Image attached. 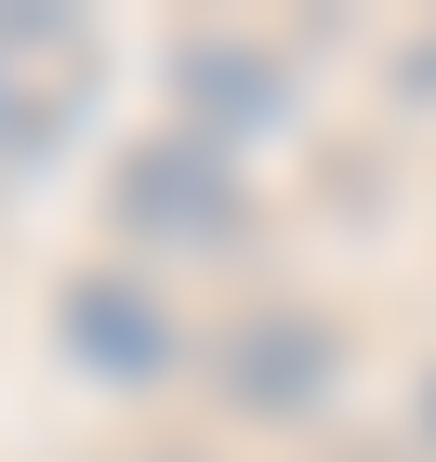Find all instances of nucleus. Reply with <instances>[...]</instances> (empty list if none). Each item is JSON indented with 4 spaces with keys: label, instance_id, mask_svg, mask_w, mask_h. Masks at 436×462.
<instances>
[{
    "label": "nucleus",
    "instance_id": "obj_1",
    "mask_svg": "<svg viewBox=\"0 0 436 462\" xmlns=\"http://www.w3.org/2000/svg\"><path fill=\"white\" fill-rule=\"evenodd\" d=\"M133 199H145V212H199V238H225V185L199 172V159H145Z\"/></svg>",
    "mask_w": 436,
    "mask_h": 462
}]
</instances>
